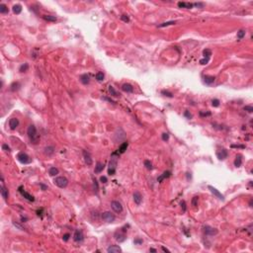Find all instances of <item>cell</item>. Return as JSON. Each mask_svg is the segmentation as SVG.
I'll return each mask as SVG.
<instances>
[{
  "instance_id": "47",
  "label": "cell",
  "mask_w": 253,
  "mask_h": 253,
  "mask_svg": "<svg viewBox=\"0 0 253 253\" xmlns=\"http://www.w3.org/2000/svg\"><path fill=\"white\" fill-rule=\"evenodd\" d=\"M143 242V240L142 239V238H136L133 240V243L134 244H142Z\"/></svg>"
},
{
  "instance_id": "33",
  "label": "cell",
  "mask_w": 253,
  "mask_h": 253,
  "mask_svg": "<svg viewBox=\"0 0 253 253\" xmlns=\"http://www.w3.org/2000/svg\"><path fill=\"white\" fill-rule=\"evenodd\" d=\"M28 69H29V64H28V63H24V64H22L20 66L19 71L20 72H26V71H28Z\"/></svg>"
},
{
  "instance_id": "53",
  "label": "cell",
  "mask_w": 253,
  "mask_h": 253,
  "mask_svg": "<svg viewBox=\"0 0 253 253\" xmlns=\"http://www.w3.org/2000/svg\"><path fill=\"white\" fill-rule=\"evenodd\" d=\"M181 207H182V209H183V212H184V213L186 212V204H185V202H184V201L181 202Z\"/></svg>"
},
{
  "instance_id": "28",
  "label": "cell",
  "mask_w": 253,
  "mask_h": 253,
  "mask_svg": "<svg viewBox=\"0 0 253 253\" xmlns=\"http://www.w3.org/2000/svg\"><path fill=\"white\" fill-rule=\"evenodd\" d=\"M1 195L2 197L4 198V200H7L8 199V196H9V192H8V190L5 188L4 186L1 187Z\"/></svg>"
},
{
  "instance_id": "54",
  "label": "cell",
  "mask_w": 253,
  "mask_h": 253,
  "mask_svg": "<svg viewBox=\"0 0 253 253\" xmlns=\"http://www.w3.org/2000/svg\"><path fill=\"white\" fill-rule=\"evenodd\" d=\"M40 186H41V188H42V190H43V191H46V190L48 189V186H46V185H44V184H43V183H41V184H40Z\"/></svg>"
},
{
  "instance_id": "21",
  "label": "cell",
  "mask_w": 253,
  "mask_h": 253,
  "mask_svg": "<svg viewBox=\"0 0 253 253\" xmlns=\"http://www.w3.org/2000/svg\"><path fill=\"white\" fill-rule=\"evenodd\" d=\"M44 154L48 155V156H52L54 153V147L53 146H47V147H44Z\"/></svg>"
},
{
  "instance_id": "13",
  "label": "cell",
  "mask_w": 253,
  "mask_h": 253,
  "mask_svg": "<svg viewBox=\"0 0 253 253\" xmlns=\"http://www.w3.org/2000/svg\"><path fill=\"white\" fill-rule=\"evenodd\" d=\"M133 201H134V203H136L138 206L142 204V194L138 192V191H136V192L133 193Z\"/></svg>"
},
{
  "instance_id": "56",
  "label": "cell",
  "mask_w": 253,
  "mask_h": 253,
  "mask_svg": "<svg viewBox=\"0 0 253 253\" xmlns=\"http://www.w3.org/2000/svg\"><path fill=\"white\" fill-rule=\"evenodd\" d=\"M42 212H43V209H41V210H38V211H37L38 216H40L41 217H42Z\"/></svg>"
},
{
  "instance_id": "34",
  "label": "cell",
  "mask_w": 253,
  "mask_h": 253,
  "mask_svg": "<svg viewBox=\"0 0 253 253\" xmlns=\"http://www.w3.org/2000/svg\"><path fill=\"white\" fill-rule=\"evenodd\" d=\"M176 22L175 21H169V22H165V23H162L160 25H158L159 28H163V27H167V26H171V25H174Z\"/></svg>"
},
{
  "instance_id": "37",
  "label": "cell",
  "mask_w": 253,
  "mask_h": 253,
  "mask_svg": "<svg viewBox=\"0 0 253 253\" xmlns=\"http://www.w3.org/2000/svg\"><path fill=\"white\" fill-rule=\"evenodd\" d=\"M203 54H204V57L206 58H211V55H212V52H211V49H205L204 52H203Z\"/></svg>"
},
{
  "instance_id": "22",
  "label": "cell",
  "mask_w": 253,
  "mask_h": 253,
  "mask_svg": "<svg viewBox=\"0 0 253 253\" xmlns=\"http://www.w3.org/2000/svg\"><path fill=\"white\" fill-rule=\"evenodd\" d=\"M170 176H171V172H170V171H165V172H163V174H162V175H160L158 178H157V181L161 183L164 179H166V178H168V177H170Z\"/></svg>"
},
{
  "instance_id": "3",
  "label": "cell",
  "mask_w": 253,
  "mask_h": 253,
  "mask_svg": "<svg viewBox=\"0 0 253 253\" xmlns=\"http://www.w3.org/2000/svg\"><path fill=\"white\" fill-rule=\"evenodd\" d=\"M53 183L59 188H65L67 185H68V180L63 176H59L53 180Z\"/></svg>"
},
{
  "instance_id": "7",
  "label": "cell",
  "mask_w": 253,
  "mask_h": 253,
  "mask_svg": "<svg viewBox=\"0 0 253 253\" xmlns=\"http://www.w3.org/2000/svg\"><path fill=\"white\" fill-rule=\"evenodd\" d=\"M111 208L116 213H122L123 212V206H122V204L120 203V202H118V201H112Z\"/></svg>"
},
{
  "instance_id": "24",
  "label": "cell",
  "mask_w": 253,
  "mask_h": 253,
  "mask_svg": "<svg viewBox=\"0 0 253 253\" xmlns=\"http://www.w3.org/2000/svg\"><path fill=\"white\" fill-rule=\"evenodd\" d=\"M43 19L46 20L48 22H55L57 21V17L55 16H52V15H44Z\"/></svg>"
},
{
  "instance_id": "52",
  "label": "cell",
  "mask_w": 253,
  "mask_h": 253,
  "mask_svg": "<svg viewBox=\"0 0 253 253\" xmlns=\"http://www.w3.org/2000/svg\"><path fill=\"white\" fill-rule=\"evenodd\" d=\"M184 116L186 117V118H188V119H191V118H192V115H191V114L189 113V111H185Z\"/></svg>"
},
{
  "instance_id": "29",
  "label": "cell",
  "mask_w": 253,
  "mask_h": 253,
  "mask_svg": "<svg viewBox=\"0 0 253 253\" xmlns=\"http://www.w3.org/2000/svg\"><path fill=\"white\" fill-rule=\"evenodd\" d=\"M49 174L50 176L58 175V168H55V167H50L49 170Z\"/></svg>"
},
{
  "instance_id": "16",
  "label": "cell",
  "mask_w": 253,
  "mask_h": 253,
  "mask_svg": "<svg viewBox=\"0 0 253 253\" xmlns=\"http://www.w3.org/2000/svg\"><path fill=\"white\" fill-rule=\"evenodd\" d=\"M122 90L123 91H125V92H127V93H133V85H131V84L125 83V84H123L122 85Z\"/></svg>"
},
{
  "instance_id": "59",
  "label": "cell",
  "mask_w": 253,
  "mask_h": 253,
  "mask_svg": "<svg viewBox=\"0 0 253 253\" xmlns=\"http://www.w3.org/2000/svg\"><path fill=\"white\" fill-rule=\"evenodd\" d=\"M249 206H250V207H252V199H251V200H250V202H249Z\"/></svg>"
},
{
  "instance_id": "17",
  "label": "cell",
  "mask_w": 253,
  "mask_h": 253,
  "mask_svg": "<svg viewBox=\"0 0 253 253\" xmlns=\"http://www.w3.org/2000/svg\"><path fill=\"white\" fill-rule=\"evenodd\" d=\"M19 125V121L18 119H16V118H12L10 121H9V127L11 130H15V129L18 127Z\"/></svg>"
},
{
  "instance_id": "30",
  "label": "cell",
  "mask_w": 253,
  "mask_h": 253,
  "mask_svg": "<svg viewBox=\"0 0 253 253\" xmlns=\"http://www.w3.org/2000/svg\"><path fill=\"white\" fill-rule=\"evenodd\" d=\"M20 83L19 82H14L11 84V91H17V90H19L20 88Z\"/></svg>"
},
{
  "instance_id": "45",
  "label": "cell",
  "mask_w": 253,
  "mask_h": 253,
  "mask_svg": "<svg viewBox=\"0 0 253 253\" xmlns=\"http://www.w3.org/2000/svg\"><path fill=\"white\" fill-rule=\"evenodd\" d=\"M211 112H206V113H204L203 111H201L200 112V116L201 117H208V116H211Z\"/></svg>"
},
{
  "instance_id": "15",
  "label": "cell",
  "mask_w": 253,
  "mask_h": 253,
  "mask_svg": "<svg viewBox=\"0 0 253 253\" xmlns=\"http://www.w3.org/2000/svg\"><path fill=\"white\" fill-rule=\"evenodd\" d=\"M107 252L108 253H119V252H122V249L118 245H111L107 248Z\"/></svg>"
},
{
  "instance_id": "40",
  "label": "cell",
  "mask_w": 253,
  "mask_h": 253,
  "mask_svg": "<svg viewBox=\"0 0 253 253\" xmlns=\"http://www.w3.org/2000/svg\"><path fill=\"white\" fill-rule=\"evenodd\" d=\"M198 200H199V197H197V196H195L194 198L192 199V202H191V204H192L193 207H197V205H198Z\"/></svg>"
},
{
  "instance_id": "18",
  "label": "cell",
  "mask_w": 253,
  "mask_h": 253,
  "mask_svg": "<svg viewBox=\"0 0 253 253\" xmlns=\"http://www.w3.org/2000/svg\"><path fill=\"white\" fill-rule=\"evenodd\" d=\"M216 80V77L215 76H212V75H206L204 77V82L206 84H208V85H211V84H213V82H215Z\"/></svg>"
},
{
  "instance_id": "39",
  "label": "cell",
  "mask_w": 253,
  "mask_h": 253,
  "mask_svg": "<svg viewBox=\"0 0 253 253\" xmlns=\"http://www.w3.org/2000/svg\"><path fill=\"white\" fill-rule=\"evenodd\" d=\"M161 94H162V95H164V96H166V97H169V98H172V97H173V94H172L171 92H169V91H165V90H162V91H161Z\"/></svg>"
},
{
  "instance_id": "23",
  "label": "cell",
  "mask_w": 253,
  "mask_h": 253,
  "mask_svg": "<svg viewBox=\"0 0 253 253\" xmlns=\"http://www.w3.org/2000/svg\"><path fill=\"white\" fill-rule=\"evenodd\" d=\"M104 169V164L101 163V162H97L96 163V166H95V173L98 174V173H101Z\"/></svg>"
},
{
  "instance_id": "58",
  "label": "cell",
  "mask_w": 253,
  "mask_h": 253,
  "mask_svg": "<svg viewBox=\"0 0 253 253\" xmlns=\"http://www.w3.org/2000/svg\"><path fill=\"white\" fill-rule=\"evenodd\" d=\"M149 251H151V252H156V249H154V248H150Z\"/></svg>"
},
{
  "instance_id": "20",
  "label": "cell",
  "mask_w": 253,
  "mask_h": 253,
  "mask_svg": "<svg viewBox=\"0 0 253 253\" xmlns=\"http://www.w3.org/2000/svg\"><path fill=\"white\" fill-rule=\"evenodd\" d=\"M194 6V3H188V2H178V7L179 8H187L190 9Z\"/></svg>"
},
{
  "instance_id": "51",
  "label": "cell",
  "mask_w": 253,
  "mask_h": 253,
  "mask_svg": "<svg viewBox=\"0 0 253 253\" xmlns=\"http://www.w3.org/2000/svg\"><path fill=\"white\" fill-rule=\"evenodd\" d=\"M231 147L234 148V147H236V148H245V145H237V144H231Z\"/></svg>"
},
{
  "instance_id": "1",
  "label": "cell",
  "mask_w": 253,
  "mask_h": 253,
  "mask_svg": "<svg viewBox=\"0 0 253 253\" xmlns=\"http://www.w3.org/2000/svg\"><path fill=\"white\" fill-rule=\"evenodd\" d=\"M118 154H119V151L118 152H114L112 154L110 163H109V169H108V174H110V175H114L116 173V168L118 164Z\"/></svg>"
},
{
  "instance_id": "19",
  "label": "cell",
  "mask_w": 253,
  "mask_h": 253,
  "mask_svg": "<svg viewBox=\"0 0 253 253\" xmlns=\"http://www.w3.org/2000/svg\"><path fill=\"white\" fill-rule=\"evenodd\" d=\"M80 82L82 83V84H84V85H87V84H89V82H90V77H89V75L88 74H82L81 76H80Z\"/></svg>"
},
{
  "instance_id": "6",
  "label": "cell",
  "mask_w": 253,
  "mask_h": 253,
  "mask_svg": "<svg viewBox=\"0 0 253 253\" xmlns=\"http://www.w3.org/2000/svg\"><path fill=\"white\" fill-rule=\"evenodd\" d=\"M18 191H19L20 194H21L22 196H23L26 200L30 201V202H34V201H35V198H34V197H33L31 194H29L28 192H26V191L23 189V186H20V187L18 188Z\"/></svg>"
},
{
  "instance_id": "38",
  "label": "cell",
  "mask_w": 253,
  "mask_h": 253,
  "mask_svg": "<svg viewBox=\"0 0 253 253\" xmlns=\"http://www.w3.org/2000/svg\"><path fill=\"white\" fill-rule=\"evenodd\" d=\"M144 166L146 167V169H148V170H151L152 169V163H151V162L149 161V160H144Z\"/></svg>"
},
{
  "instance_id": "42",
  "label": "cell",
  "mask_w": 253,
  "mask_h": 253,
  "mask_svg": "<svg viewBox=\"0 0 253 253\" xmlns=\"http://www.w3.org/2000/svg\"><path fill=\"white\" fill-rule=\"evenodd\" d=\"M161 138H162V139H163L164 142H167V140L169 139V134H168L167 133H163L161 134Z\"/></svg>"
},
{
  "instance_id": "55",
  "label": "cell",
  "mask_w": 253,
  "mask_h": 253,
  "mask_svg": "<svg viewBox=\"0 0 253 253\" xmlns=\"http://www.w3.org/2000/svg\"><path fill=\"white\" fill-rule=\"evenodd\" d=\"M102 99L103 100H106V101H109V102H111V103H115L111 98H108V97H102Z\"/></svg>"
},
{
  "instance_id": "8",
  "label": "cell",
  "mask_w": 253,
  "mask_h": 253,
  "mask_svg": "<svg viewBox=\"0 0 253 253\" xmlns=\"http://www.w3.org/2000/svg\"><path fill=\"white\" fill-rule=\"evenodd\" d=\"M83 157H84V161H85V163L88 165V166H91L92 163H93V159L91 157V154H90L88 151L86 150H83Z\"/></svg>"
},
{
  "instance_id": "9",
  "label": "cell",
  "mask_w": 253,
  "mask_h": 253,
  "mask_svg": "<svg viewBox=\"0 0 253 253\" xmlns=\"http://www.w3.org/2000/svg\"><path fill=\"white\" fill-rule=\"evenodd\" d=\"M204 232L206 235H216L217 233V229L213 228L210 226H204Z\"/></svg>"
},
{
  "instance_id": "46",
  "label": "cell",
  "mask_w": 253,
  "mask_h": 253,
  "mask_svg": "<svg viewBox=\"0 0 253 253\" xmlns=\"http://www.w3.org/2000/svg\"><path fill=\"white\" fill-rule=\"evenodd\" d=\"M209 60H210V58H203V59H201L200 60V63L201 64H203V65H205V64H207L208 62H209Z\"/></svg>"
},
{
  "instance_id": "57",
  "label": "cell",
  "mask_w": 253,
  "mask_h": 253,
  "mask_svg": "<svg viewBox=\"0 0 253 253\" xmlns=\"http://www.w3.org/2000/svg\"><path fill=\"white\" fill-rule=\"evenodd\" d=\"M161 249H162V250H163L164 252H170V251H169V250H168L167 248H165V247H164V246H162V247H161Z\"/></svg>"
},
{
  "instance_id": "14",
  "label": "cell",
  "mask_w": 253,
  "mask_h": 253,
  "mask_svg": "<svg viewBox=\"0 0 253 253\" xmlns=\"http://www.w3.org/2000/svg\"><path fill=\"white\" fill-rule=\"evenodd\" d=\"M227 155H228V152H227L226 149H222L221 151H217V158L220 159V160L226 159V157H227Z\"/></svg>"
},
{
  "instance_id": "31",
  "label": "cell",
  "mask_w": 253,
  "mask_h": 253,
  "mask_svg": "<svg viewBox=\"0 0 253 253\" xmlns=\"http://www.w3.org/2000/svg\"><path fill=\"white\" fill-rule=\"evenodd\" d=\"M8 7L6 6L5 4H0V13H2V14H6L8 13Z\"/></svg>"
},
{
  "instance_id": "10",
  "label": "cell",
  "mask_w": 253,
  "mask_h": 253,
  "mask_svg": "<svg viewBox=\"0 0 253 253\" xmlns=\"http://www.w3.org/2000/svg\"><path fill=\"white\" fill-rule=\"evenodd\" d=\"M208 188H209V189L211 190V192H212L213 195H215V196L217 197V198H218V199L222 200V201H224V196H223L218 190H217L215 187H213V186H209Z\"/></svg>"
},
{
  "instance_id": "49",
  "label": "cell",
  "mask_w": 253,
  "mask_h": 253,
  "mask_svg": "<svg viewBox=\"0 0 253 253\" xmlns=\"http://www.w3.org/2000/svg\"><path fill=\"white\" fill-rule=\"evenodd\" d=\"M100 181L102 182V183H107V182H108V179H107L106 176H101L100 177Z\"/></svg>"
},
{
  "instance_id": "43",
  "label": "cell",
  "mask_w": 253,
  "mask_h": 253,
  "mask_svg": "<svg viewBox=\"0 0 253 253\" xmlns=\"http://www.w3.org/2000/svg\"><path fill=\"white\" fill-rule=\"evenodd\" d=\"M243 109H244V111L248 112V113H252V112H253V107L252 106H245Z\"/></svg>"
},
{
  "instance_id": "2",
  "label": "cell",
  "mask_w": 253,
  "mask_h": 253,
  "mask_svg": "<svg viewBox=\"0 0 253 253\" xmlns=\"http://www.w3.org/2000/svg\"><path fill=\"white\" fill-rule=\"evenodd\" d=\"M27 134L29 138L31 139V142H33V143H37L38 140H39V136H38V133H37V129L34 125H30L28 127V130H27Z\"/></svg>"
},
{
  "instance_id": "32",
  "label": "cell",
  "mask_w": 253,
  "mask_h": 253,
  "mask_svg": "<svg viewBox=\"0 0 253 253\" xmlns=\"http://www.w3.org/2000/svg\"><path fill=\"white\" fill-rule=\"evenodd\" d=\"M108 90H109V92H110V94L112 95V96H115V97H116V96H119V94H118V92L116 91L115 88H114L113 86H111V85H110L109 88H108Z\"/></svg>"
},
{
  "instance_id": "27",
  "label": "cell",
  "mask_w": 253,
  "mask_h": 253,
  "mask_svg": "<svg viewBox=\"0 0 253 253\" xmlns=\"http://www.w3.org/2000/svg\"><path fill=\"white\" fill-rule=\"evenodd\" d=\"M241 164H242V158H241V155H237L236 158L234 160V166L235 167H240Z\"/></svg>"
},
{
  "instance_id": "4",
  "label": "cell",
  "mask_w": 253,
  "mask_h": 253,
  "mask_svg": "<svg viewBox=\"0 0 253 253\" xmlns=\"http://www.w3.org/2000/svg\"><path fill=\"white\" fill-rule=\"evenodd\" d=\"M17 159L19 162H21L22 164H29L31 163V158L29 157L27 153L25 152H19L17 154Z\"/></svg>"
},
{
  "instance_id": "25",
  "label": "cell",
  "mask_w": 253,
  "mask_h": 253,
  "mask_svg": "<svg viewBox=\"0 0 253 253\" xmlns=\"http://www.w3.org/2000/svg\"><path fill=\"white\" fill-rule=\"evenodd\" d=\"M12 10H13V12H14V14H20L21 12H22V6L20 4H16V5H14L13 6V8H12Z\"/></svg>"
},
{
  "instance_id": "5",
  "label": "cell",
  "mask_w": 253,
  "mask_h": 253,
  "mask_svg": "<svg viewBox=\"0 0 253 253\" xmlns=\"http://www.w3.org/2000/svg\"><path fill=\"white\" fill-rule=\"evenodd\" d=\"M102 218L107 222H113L116 220V217L111 212H105L102 213Z\"/></svg>"
},
{
  "instance_id": "41",
  "label": "cell",
  "mask_w": 253,
  "mask_h": 253,
  "mask_svg": "<svg viewBox=\"0 0 253 253\" xmlns=\"http://www.w3.org/2000/svg\"><path fill=\"white\" fill-rule=\"evenodd\" d=\"M212 105H213V107H218L220 106V100L218 99H213L212 101Z\"/></svg>"
},
{
  "instance_id": "48",
  "label": "cell",
  "mask_w": 253,
  "mask_h": 253,
  "mask_svg": "<svg viewBox=\"0 0 253 253\" xmlns=\"http://www.w3.org/2000/svg\"><path fill=\"white\" fill-rule=\"evenodd\" d=\"M2 149L4 150V151H10V147L8 146V144H6V143H4V144H2Z\"/></svg>"
},
{
  "instance_id": "26",
  "label": "cell",
  "mask_w": 253,
  "mask_h": 253,
  "mask_svg": "<svg viewBox=\"0 0 253 253\" xmlns=\"http://www.w3.org/2000/svg\"><path fill=\"white\" fill-rule=\"evenodd\" d=\"M128 146H129V143L127 142H123L122 144H121V146H120V148H119V153H124L125 152V151L127 150V148H128Z\"/></svg>"
},
{
  "instance_id": "50",
  "label": "cell",
  "mask_w": 253,
  "mask_h": 253,
  "mask_svg": "<svg viewBox=\"0 0 253 253\" xmlns=\"http://www.w3.org/2000/svg\"><path fill=\"white\" fill-rule=\"evenodd\" d=\"M69 237H70V234H69V233H65V234L63 235L62 239H63V241H67V240L69 239Z\"/></svg>"
},
{
  "instance_id": "12",
  "label": "cell",
  "mask_w": 253,
  "mask_h": 253,
  "mask_svg": "<svg viewBox=\"0 0 253 253\" xmlns=\"http://www.w3.org/2000/svg\"><path fill=\"white\" fill-rule=\"evenodd\" d=\"M83 238H84V235H83V232L81 231V230H79V229L75 230L74 235H73L74 241H76V242H80V241L83 240Z\"/></svg>"
},
{
  "instance_id": "44",
  "label": "cell",
  "mask_w": 253,
  "mask_h": 253,
  "mask_svg": "<svg viewBox=\"0 0 253 253\" xmlns=\"http://www.w3.org/2000/svg\"><path fill=\"white\" fill-rule=\"evenodd\" d=\"M121 19H122V21L126 22V23L130 22V18H129V17H128L127 15H122V16H121Z\"/></svg>"
},
{
  "instance_id": "11",
  "label": "cell",
  "mask_w": 253,
  "mask_h": 253,
  "mask_svg": "<svg viewBox=\"0 0 253 253\" xmlns=\"http://www.w3.org/2000/svg\"><path fill=\"white\" fill-rule=\"evenodd\" d=\"M126 234L125 232L123 231V230H120V231H117L115 233V239L117 241H119V242H124V241L126 240Z\"/></svg>"
},
{
  "instance_id": "35",
  "label": "cell",
  "mask_w": 253,
  "mask_h": 253,
  "mask_svg": "<svg viewBox=\"0 0 253 253\" xmlns=\"http://www.w3.org/2000/svg\"><path fill=\"white\" fill-rule=\"evenodd\" d=\"M245 37V31L244 30H239L237 32V39L238 40H242V39Z\"/></svg>"
},
{
  "instance_id": "36",
  "label": "cell",
  "mask_w": 253,
  "mask_h": 253,
  "mask_svg": "<svg viewBox=\"0 0 253 253\" xmlns=\"http://www.w3.org/2000/svg\"><path fill=\"white\" fill-rule=\"evenodd\" d=\"M104 73L103 72H101V71H99V72H97V74H96V79L98 80V81H103L104 80Z\"/></svg>"
}]
</instances>
